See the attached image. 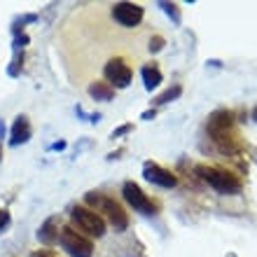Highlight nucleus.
<instances>
[{
  "mask_svg": "<svg viewBox=\"0 0 257 257\" xmlns=\"http://www.w3.org/2000/svg\"><path fill=\"white\" fill-rule=\"evenodd\" d=\"M112 19L124 28H136L143 21V7L136 3H117L112 5Z\"/></svg>",
  "mask_w": 257,
  "mask_h": 257,
  "instance_id": "0eeeda50",
  "label": "nucleus"
},
{
  "mask_svg": "<svg viewBox=\"0 0 257 257\" xmlns=\"http://www.w3.org/2000/svg\"><path fill=\"white\" fill-rule=\"evenodd\" d=\"M231 126H234V112H229V110H217V112H213V115L208 117V124H206L208 136L231 131Z\"/></svg>",
  "mask_w": 257,
  "mask_h": 257,
  "instance_id": "1a4fd4ad",
  "label": "nucleus"
},
{
  "mask_svg": "<svg viewBox=\"0 0 257 257\" xmlns=\"http://www.w3.org/2000/svg\"><path fill=\"white\" fill-rule=\"evenodd\" d=\"M143 176L148 178L150 183L159 185V187H173V185L178 183V178L171 173V171L162 169L159 164H152V162H145V166H143Z\"/></svg>",
  "mask_w": 257,
  "mask_h": 257,
  "instance_id": "6e6552de",
  "label": "nucleus"
},
{
  "mask_svg": "<svg viewBox=\"0 0 257 257\" xmlns=\"http://www.w3.org/2000/svg\"><path fill=\"white\" fill-rule=\"evenodd\" d=\"M194 171L201 180H206L213 190L222 192V194H238L241 187H243L241 180H238L234 173H229V171H224V169H217V166H206V164H201V166H196Z\"/></svg>",
  "mask_w": 257,
  "mask_h": 257,
  "instance_id": "f03ea898",
  "label": "nucleus"
},
{
  "mask_svg": "<svg viewBox=\"0 0 257 257\" xmlns=\"http://www.w3.org/2000/svg\"><path fill=\"white\" fill-rule=\"evenodd\" d=\"M26 42H28V38H26V35H21V38H17V40H14V47L19 49V47H24Z\"/></svg>",
  "mask_w": 257,
  "mask_h": 257,
  "instance_id": "aec40b11",
  "label": "nucleus"
},
{
  "mask_svg": "<svg viewBox=\"0 0 257 257\" xmlns=\"http://www.w3.org/2000/svg\"><path fill=\"white\" fill-rule=\"evenodd\" d=\"M126 131H131V124H126V126H119L115 131V134H112V138H117V136H122V134H126Z\"/></svg>",
  "mask_w": 257,
  "mask_h": 257,
  "instance_id": "6ab92c4d",
  "label": "nucleus"
},
{
  "mask_svg": "<svg viewBox=\"0 0 257 257\" xmlns=\"http://www.w3.org/2000/svg\"><path fill=\"white\" fill-rule=\"evenodd\" d=\"M31 257H56V255L52 250H35Z\"/></svg>",
  "mask_w": 257,
  "mask_h": 257,
  "instance_id": "f3484780",
  "label": "nucleus"
},
{
  "mask_svg": "<svg viewBox=\"0 0 257 257\" xmlns=\"http://www.w3.org/2000/svg\"><path fill=\"white\" fill-rule=\"evenodd\" d=\"M89 96H91L94 101H112L115 89L110 87L108 82H91V84H89Z\"/></svg>",
  "mask_w": 257,
  "mask_h": 257,
  "instance_id": "f8f14e48",
  "label": "nucleus"
},
{
  "mask_svg": "<svg viewBox=\"0 0 257 257\" xmlns=\"http://www.w3.org/2000/svg\"><path fill=\"white\" fill-rule=\"evenodd\" d=\"M0 162H3V148H0Z\"/></svg>",
  "mask_w": 257,
  "mask_h": 257,
  "instance_id": "412c9836",
  "label": "nucleus"
},
{
  "mask_svg": "<svg viewBox=\"0 0 257 257\" xmlns=\"http://www.w3.org/2000/svg\"><path fill=\"white\" fill-rule=\"evenodd\" d=\"M143 82H145V89H150V91H152V89L155 87H159V84H162V70H159V68L157 66H152V63H148V66H143Z\"/></svg>",
  "mask_w": 257,
  "mask_h": 257,
  "instance_id": "ddd939ff",
  "label": "nucleus"
},
{
  "mask_svg": "<svg viewBox=\"0 0 257 257\" xmlns=\"http://www.w3.org/2000/svg\"><path fill=\"white\" fill-rule=\"evenodd\" d=\"M84 203H87V208H91L101 217L103 215L108 217V222L115 227V231H124L128 227L126 210H124L115 199H110V196L101 194V192H87V194H84Z\"/></svg>",
  "mask_w": 257,
  "mask_h": 257,
  "instance_id": "f257e3e1",
  "label": "nucleus"
},
{
  "mask_svg": "<svg viewBox=\"0 0 257 257\" xmlns=\"http://www.w3.org/2000/svg\"><path fill=\"white\" fill-rule=\"evenodd\" d=\"M59 241H61L63 250L70 257H91L94 255V243H91L84 234L75 231L73 227H63V229L59 231Z\"/></svg>",
  "mask_w": 257,
  "mask_h": 257,
  "instance_id": "20e7f679",
  "label": "nucleus"
},
{
  "mask_svg": "<svg viewBox=\"0 0 257 257\" xmlns=\"http://www.w3.org/2000/svg\"><path fill=\"white\" fill-rule=\"evenodd\" d=\"M21 59H24V56H19V54H17V59H14V66L10 68V75H17V70H19V63H21Z\"/></svg>",
  "mask_w": 257,
  "mask_h": 257,
  "instance_id": "a211bd4d",
  "label": "nucleus"
},
{
  "mask_svg": "<svg viewBox=\"0 0 257 257\" xmlns=\"http://www.w3.org/2000/svg\"><path fill=\"white\" fill-rule=\"evenodd\" d=\"M103 75H105V80H108V84L112 89L128 87V84H131V77H134L131 68H128L126 63L122 61V59H112V61L105 63V68H103Z\"/></svg>",
  "mask_w": 257,
  "mask_h": 257,
  "instance_id": "423d86ee",
  "label": "nucleus"
},
{
  "mask_svg": "<svg viewBox=\"0 0 257 257\" xmlns=\"http://www.w3.org/2000/svg\"><path fill=\"white\" fill-rule=\"evenodd\" d=\"M164 47V38H159V35H155L152 40H150V52H159V49Z\"/></svg>",
  "mask_w": 257,
  "mask_h": 257,
  "instance_id": "2eb2a0df",
  "label": "nucleus"
},
{
  "mask_svg": "<svg viewBox=\"0 0 257 257\" xmlns=\"http://www.w3.org/2000/svg\"><path fill=\"white\" fill-rule=\"evenodd\" d=\"M70 217H73V224H77V229L89 234V236L101 238L105 234V220L91 208H87V206H73Z\"/></svg>",
  "mask_w": 257,
  "mask_h": 257,
  "instance_id": "7ed1b4c3",
  "label": "nucleus"
},
{
  "mask_svg": "<svg viewBox=\"0 0 257 257\" xmlns=\"http://www.w3.org/2000/svg\"><path fill=\"white\" fill-rule=\"evenodd\" d=\"M252 115H255V119H257V108H255V112H252Z\"/></svg>",
  "mask_w": 257,
  "mask_h": 257,
  "instance_id": "4be33fe9",
  "label": "nucleus"
},
{
  "mask_svg": "<svg viewBox=\"0 0 257 257\" xmlns=\"http://www.w3.org/2000/svg\"><path fill=\"white\" fill-rule=\"evenodd\" d=\"M38 238H40L45 245H54L56 241H59V220H56V217L45 220V224L38 229Z\"/></svg>",
  "mask_w": 257,
  "mask_h": 257,
  "instance_id": "9b49d317",
  "label": "nucleus"
},
{
  "mask_svg": "<svg viewBox=\"0 0 257 257\" xmlns=\"http://www.w3.org/2000/svg\"><path fill=\"white\" fill-rule=\"evenodd\" d=\"M7 224H10V213L5 208H0V231L7 229Z\"/></svg>",
  "mask_w": 257,
  "mask_h": 257,
  "instance_id": "dca6fc26",
  "label": "nucleus"
},
{
  "mask_svg": "<svg viewBox=\"0 0 257 257\" xmlns=\"http://www.w3.org/2000/svg\"><path fill=\"white\" fill-rule=\"evenodd\" d=\"M122 194H124V199H126V203L131 206L134 210H138V213H143V215H155L157 213V203L150 199L145 192L138 187L136 183H124V187H122Z\"/></svg>",
  "mask_w": 257,
  "mask_h": 257,
  "instance_id": "39448f33",
  "label": "nucleus"
},
{
  "mask_svg": "<svg viewBox=\"0 0 257 257\" xmlns=\"http://www.w3.org/2000/svg\"><path fill=\"white\" fill-rule=\"evenodd\" d=\"M180 91H183V87H180V84H176V87H173V89H169V91H164V94L159 96V98H157V103L162 105V103H169V101H173V98H178V96H180Z\"/></svg>",
  "mask_w": 257,
  "mask_h": 257,
  "instance_id": "4468645a",
  "label": "nucleus"
},
{
  "mask_svg": "<svg viewBox=\"0 0 257 257\" xmlns=\"http://www.w3.org/2000/svg\"><path fill=\"white\" fill-rule=\"evenodd\" d=\"M31 122H28V117L19 115L14 119L12 124V138H10V145H21V143H28L31 141Z\"/></svg>",
  "mask_w": 257,
  "mask_h": 257,
  "instance_id": "9d476101",
  "label": "nucleus"
}]
</instances>
